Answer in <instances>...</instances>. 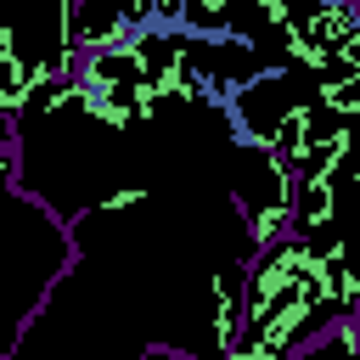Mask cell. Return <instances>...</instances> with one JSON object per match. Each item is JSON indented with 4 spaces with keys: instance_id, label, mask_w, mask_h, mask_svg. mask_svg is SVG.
Wrapping results in <instances>:
<instances>
[{
    "instance_id": "1",
    "label": "cell",
    "mask_w": 360,
    "mask_h": 360,
    "mask_svg": "<svg viewBox=\"0 0 360 360\" xmlns=\"http://www.w3.org/2000/svg\"><path fill=\"white\" fill-rule=\"evenodd\" d=\"M68 259H73L68 219L17 186H0V360L17 349L22 326L34 321Z\"/></svg>"
},
{
    "instance_id": "2",
    "label": "cell",
    "mask_w": 360,
    "mask_h": 360,
    "mask_svg": "<svg viewBox=\"0 0 360 360\" xmlns=\"http://www.w3.org/2000/svg\"><path fill=\"white\" fill-rule=\"evenodd\" d=\"M129 17H124V0H68V45L73 56L79 51H101V45H118L129 39Z\"/></svg>"
},
{
    "instance_id": "3",
    "label": "cell",
    "mask_w": 360,
    "mask_h": 360,
    "mask_svg": "<svg viewBox=\"0 0 360 360\" xmlns=\"http://www.w3.org/2000/svg\"><path fill=\"white\" fill-rule=\"evenodd\" d=\"M17 169H22L17 141H0V186H17Z\"/></svg>"
}]
</instances>
